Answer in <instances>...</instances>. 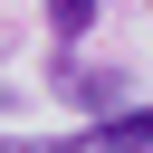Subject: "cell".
I'll list each match as a JSON object with an SVG mask.
<instances>
[{
    "label": "cell",
    "mask_w": 153,
    "mask_h": 153,
    "mask_svg": "<svg viewBox=\"0 0 153 153\" xmlns=\"http://www.w3.org/2000/svg\"><path fill=\"white\" fill-rule=\"evenodd\" d=\"M67 153H153V105H124V115H105L96 134H76Z\"/></svg>",
    "instance_id": "cell-1"
},
{
    "label": "cell",
    "mask_w": 153,
    "mask_h": 153,
    "mask_svg": "<svg viewBox=\"0 0 153 153\" xmlns=\"http://www.w3.org/2000/svg\"><path fill=\"white\" fill-rule=\"evenodd\" d=\"M48 19H57V38H86L96 29V0H48Z\"/></svg>",
    "instance_id": "cell-2"
},
{
    "label": "cell",
    "mask_w": 153,
    "mask_h": 153,
    "mask_svg": "<svg viewBox=\"0 0 153 153\" xmlns=\"http://www.w3.org/2000/svg\"><path fill=\"white\" fill-rule=\"evenodd\" d=\"M67 96H76V105H105V96H115V76H96V67H67Z\"/></svg>",
    "instance_id": "cell-3"
},
{
    "label": "cell",
    "mask_w": 153,
    "mask_h": 153,
    "mask_svg": "<svg viewBox=\"0 0 153 153\" xmlns=\"http://www.w3.org/2000/svg\"><path fill=\"white\" fill-rule=\"evenodd\" d=\"M0 153H48V143H29V134H0Z\"/></svg>",
    "instance_id": "cell-4"
},
{
    "label": "cell",
    "mask_w": 153,
    "mask_h": 153,
    "mask_svg": "<svg viewBox=\"0 0 153 153\" xmlns=\"http://www.w3.org/2000/svg\"><path fill=\"white\" fill-rule=\"evenodd\" d=\"M0 105H10V86H0Z\"/></svg>",
    "instance_id": "cell-5"
}]
</instances>
